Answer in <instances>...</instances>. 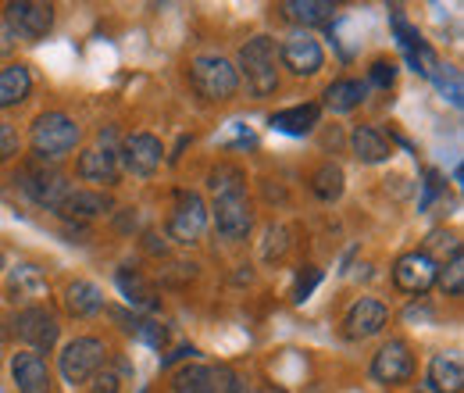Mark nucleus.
I'll list each match as a JSON object with an SVG mask.
<instances>
[{"instance_id": "nucleus-12", "label": "nucleus", "mask_w": 464, "mask_h": 393, "mask_svg": "<svg viewBox=\"0 0 464 393\" xmlns=\"http://www.w3.org/2000/svg\"><path fill=\"white\" fill-rule=\"evenodd\" d=\"M161 154H165V147H161V140H158L154 133H132V136L121 143V162H125V169L132 172V175H143V179L161 169Z\"/></svg>"}, {"instance_id": "nucleus-19", "label": "nucleus", "mask_w": 464, "mask_h": 393, "mask_svg": "<svg viewBox=\"0 0 464 393\" xmlns=\"http://www.w3.org/2000/svg\"><path fill=\"white\" fill-rule=\"evenodd\" d=\"M29 90H33L29 68H25V64H7V68L0 72V112L18 108V104L29 97Z\"/></svg>"}, {"instance_id": "nucleus-3", "label": "nucleus", "mask_w": 464, "mask_h": 393, "mask_svg": "<svg viewBox=\"0 0 464 393\" xmlns=\"http://www.w3.org/2000/svg\"><path fill=\"white\" fill-rule=\"evenodd\" d=\"M189 79L204 101H232L239 90V72L222 54H197L189 64Z\"/></svg>"}, {"instance_id": "nucleus-14", "label": "nucleus", "mask_w": 464, "mask_h": 393, "mask_svg": "<svg viewBox=\"0 0 464 393\" xmlns=\"http://www.w3.org/2000/svg\"><path fill=\"white\" fill-rule=\"evenodd\" d=\"M436 272H440V265L432 261V254H425V251H411L404 254L397 265H393V282L404 290V293H425L432 282H436Z\"/></svg>"}, {"instance_id": "nucleus-20", "label": "nucleus", "mask_w": 464, "mask_h": 393, "mask_svg": "<svg viewBox=\"0 0 464 393\" xmlns=\"http://www.w3.org/2000/svg\"><path fill=\"white\" fill-rule=\"evenodd\" d=\"M64 308H68L75 319H90V315H97V311L104 308V293H101L97 282L79 280L64 290Z\"/></svg>"}, {"instance_id": "nucleus-34", "label": "nucleus", "mask_w": 464, "mask_h": 393, "mask_svg": "<svg viewBox=\"0 0 464 393\" xmlns=\"http://www.w3.org/2000/svg\"><path fill=\"white\" fill-rule=\"evenodd\" d=\"M215 376H218V379H226V393H246V383H243L232 368H218Z\"/></svg>"}, {"instance_id": "nucleus-28", "label": "nucleus", "mask_w": 464, "mask_h": 393, "mask_svg": "<svg viewBox=\"0 0 464 393\" xmlns=\"http://www.w3.org/2000/svg\"><path fill=\"white\" fill-rule=\"evenodd\" d=\"M436 282L443 286V293H447V297H461V293H464V258H461V247H454V254H450L447 269H440V272H436Z\"/></svg>"}, {"instance_id": "nucleus-2", "label": "nucleus", "mask_w": 464, "mask_h": 393, "mask_svg": "<svg viewBox=\"0 0 464 393\" xmlns=\"http://www.w3.org/2000/svg\"><path fill=\"white\" fill-rule=\"evenodd\" d=\"M82 129L75 125V118L64 112H44L33 122V151L40 162H61L64 154L75 151Z\"/></svg>"}, {"instance_id": "nucleus-10", "label": "nucleus", "mask_w": 464, "mask_h": 393, "mask_svg": "<svg viewBox=\"0 0 464 393\" xmlns=\"http://www.w3.org/2000/svg\"><path fill=\"white\" fill-rule=\"evenodd\" d=\"M14 333H18V339H25L29 347H36V350H51L61 337V326L58 319H54V311L25 308V311L14 315Z\"/></svg>"}, {"instance_id": "nucleus-15", "label": "nucleus", "mask_w": 464, "mask_h": 393, "mask_svg": "<svg viewBox=\"0 0 464 393\" xmlns=\"http://www.w3.org/2000/svg\"><path fill=\"white\" fill-rule=\"evenodd\" d=\"M11 379L18 393H51V368L33 350H22L11 358Z\"/></svg>"}, {"instance_id": "nucleus-4", "label": "nucleus", "mask_w": 464, "mask_h": 393, "mask_svg": "<svg viewBox=\"0 0 464 393\" xmlns=\"http://www.w3.org/2000/svg\"><path fill=\"white\" fill-rule=\"evenodd\" d=\"M104 358H108V347H104V339H97V337L68 339V343H64V350H61V361H58L64 383H72V387H79V383H90V379L101 372Z\"/></svg>"}, {"instance_id": "nucleus-18", "label": "nucleus", "mask_w": 464, "mask_h": 393, "mask_svg": "<svg viewBox=\"0 0 464 393\" xmlns=\"http://www.w3.org/2000/svg\"><path fill=\"white\" fill-rule=\"evenodd\" d=\"M350 147H353V158L364 162V165H379V162H386L393 154L390 140L375 125H357L353 136H350Z\"/></svg>"}, {"instance_id": "nucleus-24", "label": "nucleus", "mask_w": 464, "mask_h": 393, "mask_svg": "<svg viewBox=\"0 0 464 393\" xmlns=\"http://www.w3.org/2000/svg\"><path fill=\"white\" fill-rule=\"evenodd\" d=\"M364 97H368V83H361V79H340V83H333L325 90V108L336 114L353 112Z\"/></svg>"}, {"instance_id": "nucleus-8", "label": "nucleus", "mask_w": 464, "mask_h": 393, "mask_svg": "<svg viewBox=\"0 0 464 393\" xmlns=\"http://www.w3.org/2000/svg\"><path fill=\"white\" fill-rule=\"evenodd\" d=\"M208 229V208L197 193H175V211L169 219V236L175 243H197Z\"/></svg>"}, {"instance_id": "nucleus-1", "label": "nucleus", "mask_w": 464, "mask_h": 393, "mask_svg": "<svg viewBox=\"0 0 464 393\" xmlns=\"http://www.w3.org/2000/svg\"><path fill=\"white\" fill-rule=\"evenodd\" d=\"M254 97H272L279 90V47L272 36H254L239 47V68Z\"/></svg>"}, {"instance_id": "nucleus-22", "label": "nucleus", "mask_w": 464, "mask_h": 393, "mask_svg": "<svg viewBox=\"0 0 464 393\" xmlns=\"http://www.w3.org/2000/svg\"><path fill=\"white\" fill-rule=\"evenodd\" d=\"M322 118V108L318 104H296V108H286V112L272 114V129L286 133V136H307Z\"/></svg>"}, {"instance_id": "nucleus-21", "label": "nucleus", "mask_w": 464, "mask_h": 393, "mask_svg": "<svg viewBox=\"0 0 464 393\" xmlns=\"http://www.w3.org/2000/svg\"><path fill=\"white\" fill-rule=\"evenodd\" d=\"M283 15L290 22H296V25L311 29V25H329L333 15H336V7L329 0H286L283 4Z\"/></svg>"}, {"instance_id": "nucleus-5", "label": "nucleus", "mask_w": 464, "mask_h": 393, "mask_svg": "<svg viewBox=\"0 0 464 393\" xmlns=\"http://www.w3.org/2000/svg\"><path fill=\"white\" fill-rule=\"evenodd\" d=\"M4 22H7V29H11L14 40L36 44V40H44V36L51 33V25H54V7H51V4H40V0H11V4L4 7Z\"/></svg>"}, {"instance_id": "nucleus-16", "label": "nucleus", "mask_w": 464, "mask_h": 393, "mask_svg": "<svg viewBox=\"0 0 464 393\" xmlns=\"http://www.w3.org/2000/svg\"><path fill=\"white\" fill-rule=\"evenodd\" d=\"M75 172H79V179H86V182H104V186L118 182V154H115V147L101 140V147L82 151V154H79V162H75Z\"/></svg>"}, {"instance_id": "nucleus-27", "label": "nucleus", "mask_w": 464, "mask_h": 393, "mask_svg": "<svg viewBox=\"0 0 464 393\" xmlns=\"http://www.w3.org/2000/svg\"><path fill=\"white\" fill-rule=\"evenodd\" d=\"M311 190L322 197V201H340L343 197V169L325 162L322 169L311 175Z\"/></svg>"}, {"instance_id": "nucleus-32", "label": "nucleus", "mask_w": 464, "mask_h": 393, "mask_svg": "<svg viewBox=\"0 0 464 393\" xmlns=\"http://www.w3.org/2000/svg\"><path fill=\"white\" fill-rule=\"evenodd\" d=\"M14 154H18V133L7 122H0V162H11Z\"/></svg>"}, {"instance_id": "nucleus-36", "label": "nucleus", "mask_w": 464, "mask_h": 393, "mask_svg": "<svg viewBox=\"0 0 464 393\" xmlns=\"http://www.w3.org/2000/svg\"><path fill=\"white\" fill-rule=\"evenodd\" d=\"M257 393H286V390H276V387H261Z\"/></svg>"}, {"instance_id": "nucleus-29", "label": "nucleus", "mask_w": 464, "mask_h": 393, "mask_svg": "<svg viewBox=\"0 0 464 393\" xmlns=\"http://www.w3.org/2000/svg\"><path fill=\"white\" fill-rule=\"evenodd\" d=\"M129 329H132V333H136L140 339H147L150 347H165V343H169V333H165L158 322H147V319H132V326H129Z\"/></svg>"}, {"instance_id": "nucleus-31", "label": "nucleus", "mask_w": 464, "mask_h": 393, "mask_svg": "<svg viewBox=\"0 0 464 393\" xmlns=\"http://www.w3.org/2000/svg\"><path fill=\"white\" fill-rule=\"evenodd\" d=\"M318 282H322V272L307 265V269H304V276L296 280V304H304V300L314 293V286H318Z\"/></svg>"}, {"instance_id": "nucleus-26", "label": "nucleus", "mask_w": 464, "mask_h": 393, "mask_svg": "<svg viewBox=\"0 0 464 393\" xmlns=\"http://www.w3.org/2000/svg\"><path fill=\"white\" fill-rule=\"evenodd\" d=\"M118 290L125 293L129 304H136V308H154V290L147 286V280H143L132 265H121V269H118Z\"/></svg>"}, {"instance_id": "nucleus-9", "label": "nucleus", "mask_w": 464, "mask_h": 393, "mask_svg": "<svg viewBox=\"0 0 464 393\" xmlns=\"http://www.w3.org/2000/svg\"><path fill=\"white\" fill-rule=\"evenodd\" d=\"M18 182H22V190H25L40 208H47V211H58V204L72 193L68 179H64L58 169H36V165H29V169L22 172Z\"/></svg>"}, {"instance_id": "nucleus-6", "label": "nucleus", "mask_w": 464, "mask_h": 393, "mask_svg": "<svg viewBox=\"0 0 464 393\" xmlns=\"http://www.w3.org/2000/svg\"><path fill=\"white\" fill-rule=\"evenodd\" d=\"M254 225V211H250V201H246V190H226V193H215V229L222 240H246Z\"/></svg>"}, {"instance_id": "nucleus-7", "label": "nucleus", "mask_w": 464, "mask_h": 393, "mask_svg": "<svg viewBox=\"0 0 464 393\" xmlns=\"http://www.w3.org/2000/svg\"><path fill=\"white\" fill-rule=\"evenodd\" d=\"M411 372H414V358H411V347L404 339L382 343L375 350V358H372V379L379 387H401V383L411 379Z\"/></svg>"}, {"instance_id": "nucleus-17", "label": "nucleus", "mask_w": 464, "mask_h": 393, "mask_svg": "<svg viewBox=\"0 0 464 393\" xmlns=\"http://www.w3.org/2000/svg\"><path fill=\"white\" fill-rule=\"evenodd\" d=\"M108 211H111V197L101 190H72L58 204L61 219H79V222H90V219L108 215Z\"/></svg>"}, {"instance_id": "nucleus-25", "label": "nucleus", "mask_w": 464, "mask_h": 393, "mask_svg": "<svg viewBox=\"0 0 464 393\" xmlns=\"http://www.w3.org/2000/svg\"><path fill=\"white\" fill-rule=\"evenodd\" d=\"M172 393H218L215 372L208 365H186L172 376Z\"/></svg>"}, {"instance_id": "nucleus-13", "label": "nucleus", "mask_w": 464, "mask_h": 393, "mask_svg": "<svg viewBox=\"0 0 464 393\" xmlns=\"http://www.w3.org/2000/svg\"><path fill=\"white\" fill-rule=\"evenodd\" d=\"M279 57H283V64L290 68L293 75H318L322 64H325V51L311 33H293L290 40L283 44Z\"/></svg>"}, {"instance_id": "nucleus-11", "label": "nucleus", "mask_w": 464, "mask_h": 393, "mask_svg": "<svg viewBox=\"0 0 464 393\" xmlns=\"http://www.w3.org/2000/svg\"><path fill=\"white\" fill-rule=\"evenodd\" d=\"M386 322H390V308L382 300H375V297H361V300L350 304L347 319H343V333L350 339L379 337L386 329Z\"/></svg>"}, {"instance_id": "nucleus-33", "label": "nucleus", "mask_w": 464, "mask_h": 393, "mask_svg": "<svg viewBox=\"0 0 464 393\" xmlns=\"http://www.w3.org/2000/svg\"><path fill=\"white\" fill-rule=\"evenodd\" d=\"M118 390H121L118 372L104 368V372H97V376H93V393H118Z\"/></svg>"}, {"instance_id": "nucleus-30", "label": "nucleus", "mask_w": 464, "mask_h": 393, "mask_svg": "<svg viewBox=\"0 0 464 393\" xmlns=\"http://www.w3.org/2000/svg\"><path fill=\"white\" fill-rule=\"evenodd\" d=\"M393 79H397V64H393V61H372V68H368V83H372V86L390 90Z\"/></svg>"}, {"instance_id": "nucleus-35", "label": "nucleus", "mask_w": 464, "mask_h": 393, "mask_svg": "<svg viewBox=\"0 0 464 393\" xmlns=\"http://www.w3.org/2000/svg\"><path fill=\"white\" fill-rule=\"evenodd\" d=\"M14 54V36H11V29H7V22L0 18V57Z\"/></svg>"}, {"instance_id": "nucleus-23", "label": "nucleus", "mask_w": 464, "mask_h": 393, "mask_svg": "<svg viewBox=\"0 0 464 393\" xmlns=\"http://www.w3.org/2000/svg\"><path fill=\"white\" fill-rule=\"evenodd\" d=\"M429 383L436 393H461L464 387V368L454 354H436L429 365Z\"/></svg>"}]
</instances>
